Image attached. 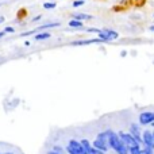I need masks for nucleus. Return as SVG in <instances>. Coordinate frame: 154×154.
I'll return each instance as SVG.
<instances>
[{
  "label": "nucleus",
  "instance_id": "obj_9",
  "mask_svg": "<svg viewBox=\"0 0 154 154\" xmlns=\"http://www.w3.org/2000/svg\"><path fill=\"white\" fill-rule=\"evenodd\" d=\"M91 43H104L103 39L100 38H92V39H81V41H75L72 42L73 46H85V45H91Z\"/></svg>",
  "mask_w": 154,
  "mask_h": 154
},
{
  "label": "nucleus",
  "instance_id": "obj_7",
  "mask_svg": "<svg viewBox=\"0 0 154 154\" xmlns=\"http://www.w3.org/2000/svg\"><path fill=\"white\" fill-rule=\"evenodd\" d=\"M154 122V111H143L139 114L138 123L141 126H152Z\"/></svg>",
  "mask_w": 154,
  "mask_h": 154
},
{
  "label": "nucleus",
  "instance_id": "obj_22",
  "mask_svg": "<svg viewBox=\"0 0 154 154\" xmlns=\"http://www.w3.org/2000/svg\"><path fill=\"white\" fill-rule=\"evenodd\" d=\"M35 31V30H34ZM34 31H26V32H23V34H20V37H29L30 34H34Z\"/></svg>",
  "mask_w": 154,
  "mask_h": 154
},
{
  "label": "nucleus",
  "instance_id": "obj_6",
  "mask_svg": "<svg viewBox=\"0 0 154 154\" xmlns=\"http://www.w3.org/2000/svg\"><path fill=\"white\" fill-rule=\"evenodd\" d=\"M142 146H143V147H147V149L154 150L153 130H143V134H142Z\"/></svg>",
  "mask_w": 154,
  "mask_h": 154
},
{
  "label": "nucleus",
  "instance_id": "obj_30",
  "mask_svg": "<svg viewBox=\"0 0 154 154\" xmlns=\"http://www.w3.org/2000/svg\"><path fill=\"white\" fill-rule=\"evenodd\" d=\"M150 31L154 32V24H153V26H150Z\"/></svg>",
  "mask_w": 154,
  "mask_h": 154
},
{
  "label": "nucleus",
  "instance_id": "obj_2",
  "mask_svg": "<svg viewBox=\"0 0 154 154\" xmlns=\"http://www.w3.org/2000/svg\"><path fill=\"white\" fill-rule=\"evenodd\" d=\"M118 133H119V137H120V139L123 141V143L128 147L130 154H138L139 152H141L142 145L139 143V142L137 141V139L134 138L130 133H128V131H118Z\"/></svg>",
  "mask_w": 154,
  "mask_h": 154
},
{
  "label": "nucleus",
  "instance_id": "obj_14",
  "mask_svg": "<svg viewBox=\"0 0 154 154\" xmlns=\"http://www.w3.org/2000/svg\"><path fill=\"white\" fill-rule=\"evenodd\" d=\"M51 150H54V152H57V153H61V154H64L65 152H66V149L62 147L61 145H54V146L51 147Z\"/></svg>",
  "mask_w": 154,
  "mask_h": 154
},
{
  "label": "nucleus",
  "instance_id": "obj_11",
  "mask_svg": "<svg viewBox=\"0 0 154 154\" xmlns=\"http://www.w3.org/2000/svg\"><path fill=\"white\" fill-rule=\"evenodd\" d=\"M68 24H69V27H72V29H84V22L77 20V19H70Z\"/></svg>",
  "mask_w": 154,
  "mask_h": 154
},
{
  "label": "nucleus",
  "instance_id": "obj_33",
  "mask_svg": "<svg viewBox=\"0 0 154 154\" xmlns=\"http://www.w3.org/2000/svg\"><path fill=\"white\" fill-rule=\"evenodd\" d=\"M153 137H154V130H153Z\"/></svg>",
  "mask_w": 154,
  "mask_h": 154
},
{
  "label": "nucleus",
  "instance_id": "obj_31",
  "mask_svg": "<svg viewBox=\"0 0 154 154\" xmlns=\"http://www.w3.org/2000/svg\"><path fill=\"white\" fill-rule=\"evenodd\" d=\"M152 127H153V130H154V122L152 123Z\"/></svg>",
  "mask_w": 154,
  "mask_h": 154
},
{
  "label": "nucleus",
  "instance_id": "obj_19",
  "mask_svg": "<svg viewBox=\"0 0 154 154\" xmlns=\"http://www.w3.org/2000/svg\"><path fill=\"white\" fill-rule=\"evenodd\" d=\"M88 32H96V34H99V32L101 31L100 29H95V27H91V29H85Z\"/></svg>",
  "mask_w": 154,
  "mask_h": 154
},
{
  "label": "nucleus",
  "instance_id": "obj_5",
  "mask_svg": "<svg viewBox=\"0 0 154 154\" xmlns=\"http://www.w3.org/2000/svg\"><path fill=\"white\" fill-rule=\"evenodd\" d=\"M99 38L100 39H103V42H111V41H115L119 38V34H118L116 31H114V30H109V29H103L100 32H99Z\"/></svg>",
  "mask_w": 154,
  "mask_h": 154
},
{
  "label": "nucleus",
  "instance_id": "obj_13",
  "mask_svg": "<svg viewBox=\"0 0 154 154\" xmlns=\"http://www.w3.org/2000/svg\"><path fill=\"white\" fill-rule=\"evenodd\" d=\"M50 37H51L50 32H41V34L35 35V39L37 41H45V39H49Z\"/></svg>",
  "mask_w": 154,
  "mask_h": 154
},
{
  "label": "nucleus",
  "instance_id": "obj_8",
  "mask_svg": "<svg viewBox=\"0 0 154 154\" xmlns=\"http://www.w3.org/2000/svg\"><path fill=\"white\" fill-rule=\"evenodd\" d=\"M128 133H130L131 135H133L134 138L142 145V134H143V131H142L139 123H131L130 127H128Z\"/></svg>",
  "mask_w": 154,
  "mask_h": 154
},
{
  "label": "nucleus",
  "instance_id": "obj_1",
  "mask_svg": "<svg viewBox=\"0 0 154 154\" xmlns=\"http://www.w3.org/2000/svg\"><path fill=\"white\" fill-rule=\"evenodd\" d=\"M107 135H108L109 149H111L112 152H115V154H130L128 147L126 146V145L123 143V141L120 139L119 133L108 128V130H107Z\"/></svg>",
  "mask_w": 154,
  "mask_h": 154
},
{
  "label": "nucleus",
  "instance_id": "obj_23",
  "mask_svg": "<svg viewBox=\"0 0 154 154\" xmlns=\"http://www.w3.org/2000/svg\"><path fill=\"white\" fill-rule=\"evenodd\" d=\"M46 154H61V153H57V152H54V150H49Z\"/></svg>",
  "mask_w": 154,
  "mask_h": 154
},
{
  "label": "nucleus",
  "instance_id": "obj_26",
  "mask_svg": "<svg viewBox=\"0 0 154 154\" xmlns=\"http://www.w3.org/2000/svg\"><path fill=\"white\" fill-rule=\"evenodd\" d=\"M5 35V31H0V38H3Z\"/></svg>",
  "mask_w": 154,
  "mask_h": 154
},
{
  "label": "nucleus",
  "instance_id": "obj_16",
  "mask_svg": "<svg viewBox=\"0 0 154 154\" xmlns=\"http://www.w3.org/2000/svg\"><path fill=\"white\" fill-rule=\"evenodd\" d=\"M138 154H154V150H152V149H147V147H143V146H142L141 152H139Z\"/></svg>",
  "mask_w": 154,
  "mask_h": 154
},
{
  "label": "nucleus",
  "instance_id": "obj_28",
  "mask_svg": "<svg viewBox=\"0 0 154 154\" xmlns=\"http://www.w3.org/2000/svg\"><path fill=\"white\" fill-rule=\"evenodd\" d=\"M3 22H4V18H3V16H0V23H3Z\"/></svg>",
  "mask_w": 154,
  "mask_h": 154
},
{
  "label": "nucleus",
  "instance_id": "obj_3",
  "mask_svg": "<svg viewBox=\"0 0 154 154\" xmlns=\"http://www.w3.org/2000/svg\"><path fill=\"white\" fill-rule=\"evenodd\" d=\"M92 145L93 147H96L97 150H100V152L103 153H108L109 150V145H108V135H107V130L104 131H100V133L96 135V138L92 141Z\"/></svg>",
  "mask_w": 154,
  "mask_h": 154
},
{
  "label": "nucleus",
  "instance_id": "obj_29",
  "mask_svg": "<svg viewBox=\"0 0 154 154\" xmlns=\"http://www.w3.org/2000/svg\"><path fill=\"white\" fill-rule=\"evenodd\" d=\"M3 154H14L12 152H3Z\"/></svg>",
  "mask_w": 154,
  "mask_h": 154
},
{
  "label": "nucleus",
  "instance_id": "obj_20",
  "mask_svg": "<svg viewBox=\"0 0 154 154\" xmlns=\"http://www.w3.org/2000/svg\"><path fill=\"white\" fill-rule=\"evenodd\" d=\"M27 14H26V10L24 8H22V10H19V12H18V18H23V16H26Z\"/></svg>",
  "mask_w": 154,
  "mask_h": 154
},
{
  "label": "nucleus",
  "instance_id": "obj_10",
  "mask_svg": "<svg viewBox=\"0 0 154 154\" xmlns=\"http://www.w3.org/2000/svg\"><path fill=\"white\" fill-rule=\"evenodd\" d=\"M73 19H77V20L84 22V20H91V19H93V16L92 15H88V14H80V12H77V14L73 15Z\"/></svg>",
  "mask_w": 154,
  "mask_h": 154
},
{
  "label": "nucleus",
  "instance_id": "obj_4",
  "mask_svg": "<svg viewBox=\"0 0 154 154\" xmlns=\"http://www.w3.org/2000/svg\"><path fill=\"white\" fill-rule=\"evenodd\" d=\"M65 149H66L68 154H88L84 146L81 145V142L77 141V139H69Z\"/></svg>",
  "mask_w": 154,
  "mask_h": 154
},
{
  "label": "nucleus",
  "instance_id": "obj_25",
  "mask_svg": "<svg viewBox=\"0 0 154 154\" xmlns=\"http://www.w3.org/2000/svg\"><path fill=\"white\" fill-rule=\"evenodd\" d=\"M120 56H122V57H126V56H127V51H126V50H123L122 53H120Z\"/></svg>",
  "mask_w": 154,
  "mask_h": 154
},
{
  "label": "nucleus",
  "instance_id": "obj_32",
  "mask_svg": "<svg viewBox=\"0 0 154 154\" xmlns=\"http://www.w3.org/2000/svg\"><path fill=\"white\" fill-rule=\"evenodd\" d=\"M0 154H3V152H2V150H0Z\"/></svg>",
  "mask_w": 154,
  "mask_h": 154
},
{
  "label": "nucleus",
  "instance_id": "obj_15",
  "mask_svg": "<svg viewBox=\"0 0 154 154\" xmlns=\"http://www.w3.org/2000/svg\"><path fill=\"white\" fill-rule=\"evenodd\" d=\"M43 8L45 10H53V8H56V3H43Z\"/></svg>",
  "mask_w": 154,
  "mask_h": 154
},
{
  "label": "nucleus",
  "instance_id": "obj_17",
  "mask_svg": "<svg viewBox=\"0 0 154 154\" xmlns=\"http://www.w3.org/2000/svg\"><path fill=\"white\" fill-rule=\"evenodd\" d=\"M88 154H106V153H103V152H100V150H97L96 147H93V145H92V147L88 150Z\"/></svg>",
  "mask_w": 154,
  "mask_h": 154
},
{
  "label": "nucleus",
  "instance_id": "obj_27",
  "mask_svg": "<svg viewBox=\"0 0 154 154\" xmlns=\"http://www.w3.org/2000/svg\"><path fill=\"white\" fill-rule=\"evenodd\" d=\"M24 45H26V46H30L31 43H30V41H26V42H24Z\"/></svg>",
  "mask_w": 154,
  "mask_h": 154
},
{
  "label": "nucleus",
  "instance_id": "obj_12",
  "mask_svg": "<svg viewBox=\"0 0 154 154\" xmlns=\"http://www.w3.org/2000/svg\"><path fill=\"white\" fill-rule=\"evenodd\" d=\"M60 23L58 22H54V23H45V24H41L39 27H37L35 31H42V30H46V29H53V27H58Z\"/></svg>",
  "mask_w": 154,
  "mask_h": 154
},
{
  "label": "nucleus",
  "instance_id": "obj_24",
  "mask_svg": "<svg viewBox=\"0 0 154 154\" xmlns=\"http://www.w3.org/2000/svg\"><path fill=\"white\" fill-rule=\"evenodd\" d=\"M39 19H41V15H37L34 19H32V22H37V20H39Z\"/></svg>",
  "mask_w": 154,
  "mask_h": 154
},
{
  "label": "nucleus",
  "instance_id": "obj_18",
  "mask_svg": "<svg viewBox=\"0 0 154 154\" xmlns=\"http://www.w3.org/2000/svg\"><path fill=\"white\" fill-rule=\"evenodd\" d=\"M84 3H85V0H76V2H73V7L79 8V7H81V5H84Z\"/></svg>",
  "mask_w": 154,
  "mask_h": 154
},
{
  "label": "nucleus",
  "instance_id": "obj_21",
  "mask_svg": "<svg viewBox=\"0 0 154 154\" xmlns=\"http://www.w3.org/2000/svg\"><path fill=\"white\" fill-rule=\"evenodd\" d=\"M4 31H5V34H8V32H10V34H12L15 30H14V27H8V26H7V27L4 29Z\"/></svg>",
  "mask_w": 154,
  "mask_h": 154
}]
</instances>
